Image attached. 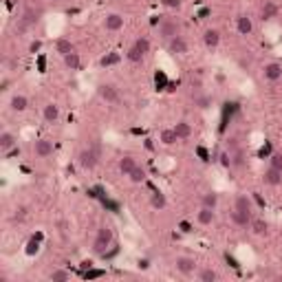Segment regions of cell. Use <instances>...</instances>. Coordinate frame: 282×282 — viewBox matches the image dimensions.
<instances>
[{"mask_svg":"<svg viewBox=\"0 0 282 282\" xmlns=\"http://www.w3.org/2000/svg\"><path fill=\"white\" fill-rule=\"evenodd\" d=\"M269 165L282 172V152H271V157H269Z\"/></svg>","mask_w":282,"mask_h":282,"instance_id":"e575fe53","label":"cell"},{"mask_svg":"<svg viewBox=\"0 0 282 282\" xmlns=\"http://www.w3.org/2000/svg\"><path fill=\"white\" fill-rule=\"evenodd\" d=\"M181 232H185V234L192 232V230H190V223H185V220H183V223H181Z\"/></svg>","mask_w":282,"mask_h":282,"instance_id":"7bdbcfd3","label":"cell"},{"mask_svg":"<svg viewBox=\"0 0 282 282\" xmlns=\"http://www.w3.org/2000/svg\"><path fill=\"white\" fill-rule=\"evenodd\" d=\"M29 51H31V53L40 51V42H31V46H29Z\"/></svg>","mask_w":282,"mask_h":282,"instance_id":"60d3db41","label":"cell"},{"mask_svg":"<svg viewBox=\"0 0 282 282\" xmlns=\"http://www.w3.org/2000/svg\"><path fill=\"white\" fill-rule=\"evenodd\" d=\"M18 148V137L11 133V130H3L0 133V150H3L5 154H9L11 150Z\"/></svg>","mask_w":282,"mask_h":282,"instance_id":"8fae6325","label":"cell"},{"mask_svg":"<svg viewBox=\"0 0 282 282\" xmlns=\"http://www.w3.org/2000/svg\"><path fill=\"white\" fill-rule=\"evenodd\" d=\"M73 51H75V44L69 38H58L55 40V53L60 58H67L69 53H73Z\"/></svg>","mask_w":282,"mask_h":282,"instance_id":"ffe728a7","label":"cell"},{"mask_svg":"<svg viewBox=\"0 0 282 282\" xmlns=\"http://www.w3.org/2000/svg\"><path fill=\"white\" fill-rule=\"evenodd\" d=\"M167 44V51L172 53V55H188V51H190V42L183 38L181 33L175 35L170 42H165Z\"/></svg>","mask_w":282,"mask_h":282,"instance_id":"52a82bcc","label":"cell"},{"mask_svg":"<svg viewBox=\"0 0 282 282\" xmlns=\"http://www.w3.org/2000/svg\"><path fill=\"white\" fill-rule=\"evenodd\" d=\"M46 278H49L51 282H67V280H71V271H69V269L60 267V269H53V271L46 275Z\"/></svg>","mask_w":282,"mask_h":282,"instance_id":"f1b7e54d","label":"cell"},{"mask_svg":"<svg viewBox=\"0 0 282 282\" xmlns=\"http://www.w3.org/2000/svg\"><path fill=\"white\" fill-rule=\"evenodd\" d=\"M218 194H216V192H212V190H209V192H205V194H203L201 196V205L203 207H212V209H216V207H218Z\"/></svg>","mask_w":282,"mask_h":282,"instance_id":"484cf974","label":"cell"},{"mask_svg":"<svg viewBox=\"0 0 282 282\" xmlns=\"http://www.w3.org/2000/svg\"><path fill=\"white\" fill-rule=\"evenodd\" d=\"M230 218H232V223L238 225V227H249V223H251V218H254V216L241 214V212H236V209H234V212L230 214Z\"/></svg>","mask_w":282,"mask_h":282,"instance_id":"83f0119b","label":"cell"},{"mask_svg":"<svg viewBox=\"0 0 282 282\" xmlns=\"http://www.w3.org/2000/svg\"><path fill=\"white\" fill-rule=\"evenodd\" d=\"M119 62H122V55H119V53H108V55H104V58H101L99 60V64H101V67H115V64H119Z\"/></svg>","mask_w":282,"mask_h":282,"instance_id":"1f68e13d","label":"cell"},{"mask_svg":"<svg viewBox=\"0 0 282 282\" xmlns=\"http://www.w3.org/2000/svg\"><path fill=\"white\" fill-rule=\"evenodd\" d=\"M203 44L207 46V49H216V46L220 44V31L214 27H209L203 31Z\"/></svg>","mask_w":282,"mask_h":282,"instance_id":"2e32d148","label":"cell"},{"mask_svg":"<svg viewBox=\"0 0 282 282\" xmlns=\"http://www.w3.org/2000/svg\"><path fill=\"white\" fill-rule=\"evenodd\" d=\"M216 220V209H212V207H203L201 205V209L196 212V223L199 225H203V227H209Z\"/></svg>","mask_w":282,"mask_h":282,"instance_id":"9a60e30c","label":"cell"},{"mask_svg":"<svg viewBox=\"0 0 282 282\" xmlns=\"http://www.w3.org/2000/svg\"><path fill=\"white\" fill-rule=\"evenodd\" d=\"M101 275H106V271H88V273H86V278L91 280V278H101Z\"/></svg>","mask_w":282,"mask_h":282,"instance_id":"ab89813d","label":"cell"},{"mask_svg":"<svg viewBox=\"0 0 282 282\" xmlns=\"http://www.w3.org/2000/svg\"><path fill=\"white\" fill-rule=\"evenodd\" d=\"M128 179H130V183H137V185H141V183H146V179H148V175H146V170H143L141 165H137L133 172L128 175Z\"/></svg>","mask_w":282,"mask_h":282,"instance_id":"4dcf8cb0","label":"cell"},{"mask_svg":"<svg viewBox=\"0 0 282 282\" xmlns=\"http://www.w3.org/2000/svg\"><path fill=\"white\" fill-rule=\"evenodd\" d=\"M220 163H223L225 167H230L232 165V154H227V152L220 154Z\"/></svg>","mask_w":282,"mask_h":282,"instance_id":"f35d334b","label":"cell"},{"mask_svg":"<svg viewBox=\"0 0 282 282\" xmlns=\"http://www.w3.org/2000/svg\"><path fill=\"white\" fill-rule=\"evenodd\" d=\"M124 25H126V18L122 14H117V11L106 14V18H104V29L106 31H122Z\"/></svg>","mask_w":282,"mask_h":282,"instance_id":"9c48e42d","label":"cell"},{"mask_svg":"<svg viewBox=\"0 0 282 282\" xmlns=\"http://www.w3.org/2000/svg\"><path fill=\"white\" fill-rule=\"evenodd\" d=\"M192 101H194V106L201 108V110H205V108L212 106V97H209V95H194Z\"/></svg>","mask_w":282,"mask_h":282,"instance_id":"d6a6232c","label":"cell"},{"mask_svg":"<svg viewBox=\"0 0 282 282\" xmlns=\"http://www.w3.org/2000/svg\"><path fill=\"white\" fill-rule=\"evenodd\" d=\"M175 269L181 275H192V273H196V269H199V262H196V258H192V256H177L175 258Z\"/></svg>","mask_w":282,"mask_h":282,"instance_id":"5b68a950","label":"cell"},{"mask_svg":"<svg viewBox=\"0 0 282 282\" xmlns=\"http://www.w3.org/2000/svg\"><path fill=\"white\" fill-rule=\"evenodd\" d=\"M25 218H27V209H25V207H18V209H16V214H14V220L22 223Z\"/></svg>","mask_w":282,"mask_h":282,"instance_id":"74e56055","label":"cell"},{"mask_svg":"<svg viewBox=\"0 0 282 282\" xmlns=\"http://www.w3.org/2000/svg\"><path fill=\"white\" fill-rule=\"evenodd\" d=\"M179 33H181V22H179L177 18H163V20L159 22V38L163 42H170Z\"/></svg>","mask_w":282,"mask_h":282,"instance_id":"3957f363","label":"cell"},{"mask_svg":"<svg viewBox=\"0 0 282 282\" xmlns=\"http://www.w3.org/2000/svg\"><path fill=\"white\" fill-rule=\"evenodd\" d=\"M150 205H152V209H165L167 207V199H165V194L163 192H159V190H154L152 194H150Z\"/></svg>","mask_w":282,"mask_h":282,"instance_id":"cb8c5ba5","label":"cell"},{"mask_svg":"<svg viewBox=\"0 0 282 282\" xmlns=\"http://www.w3.org/2000/svg\"><path fill=\"white\" fill-rule=\"evenodd\" d=\"M133 44H135L137 49H139V51L143 53V55H148V53H150V49H152V44H150V40L146 38V35H141V38H137V40L133 42Z\"/></svg>","mask_w":282,"mask_h":282,"instance_id":"836d02e7","label":"cell"},{"mask_svg":"<svg viewBox=\"0 0 282 282\" xmlns=\"http://www.w3.org/2000/svg\"><path fill=\"white\" fill-rule=\"evenodd\" d=\"M260 73L267 82H278V80H282V64L280 62H267Z\"/></svg>","mask_w":282,"mask_h":282,"instance_id":"30bf717a","label":"cell"},{"mask_svg":"<svg viewBox=\"0 0 282 282\" xmlns=\"http://www.w3.org/2000/svg\"><path fill=\"white\" fill-rule=\"evenodd\" d=\"M175 133H177V137H179V141H188L190 137H192V126L185 122V119H181V122H177L175 126Z\"/></svg>","mask_w":282,"mask_h":282,"instance_id":"7402d4cb","label":"cell"},{"mask_svg":"<svg viewBox=\"0 0 282 282\" xmlns=\"http://www.w3.org/2000/svg\"><path fill=\"white\" fill-rule=\"evenodd\" d=\"M236 31L241 35H251V31H254V22H251V18L247 14H241L236 18Z\"/></svg>","mask_w":282,"mask_h":282,"instance_id":"ac0fdd59","label":"cell"},{"mask_svg":"<svg viewBox=\"0 0 282 282\" xmlns=\"http://www.w3.org/2000/svg\"><path fill=\"white\" fill-rule=\"evenodd\" d=\"M97 95L101 101H106V104H117L119 99H122V95H119V88L115 84L110 82H101L97 84Z\"/></svg>","mask_w":282,"mask_h":282,"instance_id":"277c9868","label":"cell"},{"mask_svg":"<svg viewBox=\"0 0 282 282\" xmlns=\"http://www.w3.org/2000/svg\"><path fill=\"white\" fill-rule=\"evenodd\" d=\"M0 91H3V93L9 91V80H3V86H0Z\"/></svg>","mask_w":282,"mask_h":282,"instance_id":"b9f144b4","label":"cell"},{"mask_svg":"<svg viewBox=\"0 0 282 282\" xmlns=\"http://www.w3.org/2000/svg\"><path fill=\"white\" fill-rule=\"evenodd\" d=\"M42 119H44L46 124H55L60 119V106L55 104V101L44 104V108H42Z\"/></svg>","mask_w":282,"mask_h":282,"instance_id":"e0dca14e","label":"cell"},{"mask_svg":"<svg viewBox=\"0 0 282 282\" xmlns=\"http://www.w3.org/2000/svg\"><path fill=\"white\" fill-rule=\"evenodd\" d=\"M62 60H64V64H67V69H71V71H80V67H82V58H80L77 51L69 53V55L62 58Z\"/></svg>","mask_w":282,"mask_h":282,"instance_id":"4316f807","label":"cell"},{"mask_svg":"<svg viewBox=\"0 0 282 282\" xmlns=\"http://www.w3.org/2000/svg\"><path fill=\"white\" fill-rule=\"evenodd\" d=\"M9 108H11V112H25L27 108H29V97H27V95H22V93L11 95Z\"/></svg>","mask_w":282,"mask_h":282,"instance_id":"5bb4252c","label":"cell"},{"mask_svg":"<svg viewBox=\"0 0 282 282\" xmlns=\"http://www.w3.org/2000/svg\"><path fill=\"white\" fill-rule=\"evenodd\" d=\"M159 141L163 143L165 148H170V146H175V143L179 141V137H177V133H175V128H163L159 133Z\"/></svg>","mask_w":282,"mask_h":282,"instance_id":"603a6c76","label":"cell"},{"mask_svg":"<svg viewBox=\"0 0 282 282\" xmlns=\"http://www.w3.org/2000/svg\"><path fill=\"white\" fill-rule=\"evenodd\" d=\"M161 3H163V7H165V9L177 11V9H181V7H183L185 0H161Z\"/></svg>","mask_w":282,"mask_h":282,"instance_id":"8d00e7d4","label":"cell"},{"mask_svg":"<svg viewBox=\"0 0 282 282\" xmlns=\"http://www.w3.org/2000/svg\"><path fill=\"white\" fill-rule=\"evenodd\" d=\"M112 243H115V234H112V230L108 225H101L97 230V234H95V238H93V245H91L93 256L106 258L108 251H110V247H112Z\"/></svg>","mask_w":282,"mask_h":282,"instance_id":"6da1fadb","label":"cell"},{"mask_svg":"<svg viewBox=\"0 0 282 282\" xmlns=\"http://www.w3.org/2000/svg\"><path fill=\"white\" fill-rule=\"evenodd\" d=\"M196 278L201 282H214V280H218V273L209 267H201V269H196Z\"/></svg>","mask_w":282,"mask_h":282,"instance_id":"d4e9b609","label":"cell"},{"mask_svg":"<svg viewBox=\"0 0 282 282\" xmlns=\"http://www.w3.org/2000/svg\"><path fill=\"white\" fill-rule=\"evenodd\" d=\"M249 230H251L254 236H267V234H269V223L265 218H251Z\"/></svg>","mask_w":282,"mask_h":282,"instance_id":"44dd1931","label":"cell"},{"mask_svg":"<svg viewBox=\"0 0 282 282\" xmlns=\"http://www.w3.org/2000/svg\"><path fill=\"white\" fill-rule=\"evenodd\" d=\"M137 165H139V163H137V159H135V157H130V154H124V157L119 159V163H117L119 172H122L124 177H128L130 172H133L135 167H137Z\"/></svg>","mask_w":282,"mask_h":282,"instance_id":"d6986e66","label":"cell"},{"mask_svg":"<svg viewBox=\"0 0 282 282\" xmlns=\"http://www.w3.org/2000/svg\"><path fill=\"white\" fill-rule=\"evenodd\" d=\"M280 14V7L273 3V0H265V5H262V9H260V20L262 22H271L273 18H278Z\"/></svg>","mask_w":282,"mask_h":282,"instance_id":"7c38bea8","label":"cell"},{"mask_svg":"<svg viewBox=\"0 0 282 282\" xmlns=\"http://www.w3.org/2000/svg\"><path fill=\"white\" fill-rule=\"evenodd\" d=\"M245 163H247V159H245L243 152H234V154H232V165H234V167H243Z\"/></svg>","mask_w":282,"mask_h":282,"instance_id":"d590c367","label":"cell"},{"mask_svg":"<svg viewBox=\"0 0 282 282\" xmlns=\"http://www.w3.org/2000/svg\"><path fill=\"white\" fill-rule=\"evenodd\" d=\"M234 209L241 214L254 216V199H251L249 194H236V199H234Z\"/></svg>","mask_w":282,"mask_h":282,"instance_id":"ba28073f","label":"cell"},{"mask_svg":"<svg viewBox=\"0 0 282 282\" xmlns=\"http://www.w3.org/2000/svg\"><path fill=\"white\" fill-rule=\"evenodd\" d=\"M75 161H77V165H80L84 172H91L99 163V154H97V150H95V148H84V150L77 152Z\"/></svg>","mask_w":282,"mask_h":282,"instance_id":"7a4b0ae2","label":"cell"},{"mask_svg":"<svg viewBox=\"0 0 282 282\" xmlns=\"http://www.w3.org/2000/svg\"><path fill=\"white\" fill-rule=\"evenodd\" d=\"M143 58H146V55H143V53H141L139 49H137L135 44H130V49L126 51V60H128L130 64H141V62H143Z\"/></svg>","mask_w":282,"mask_h":282,"instance_id":"f546056e","label":"cell"},{"mask_svg":"<svg viewBox=\"0 0 282 282\" xmlns=\"http://www.w3.org/2000/svg\"><path fill=\"white\" fill-rule=\"evenodd\" d=\"M53 152H55V143H53L51 139L42 137V139L33 141V154L38 159H49V157H53Z\"/></svg>","mask_w":282,"mask_h":282,"instance_id":"8992f818","label":"cell"},{"mask_svg":"<svg viewBox=\"0 0 282 282\" xmlns=\"http://www.w3.org/2000/svg\"><path fill=\"white\" fill-rule=\"evenodd\" d=\"M262 183H265V185H269V188H278V185L282 183V172L269 165L267 170L262 172Z\"/></svg>","mask_w":282,"mask_h":282,"instance_id":"4fadbf2b","label":"cell"}]
</instances>
